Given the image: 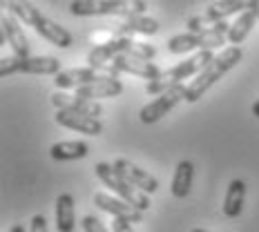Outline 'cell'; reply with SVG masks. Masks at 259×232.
<instances>
[{
	"mask_svg": "<svg viewBox=\"0 0 259 232\" xmlns=\"http://www.w3.org/2000/svg\"><path fill=\"white\" fill-rule=\"evenodd\" d=\"M241 56H244V52H241L239 45H230V47H226L221 54H217V56H214L212 61H210L206 67L194 76L192 83L188 85V94H186L188 103H197V101L201 99V96L206 94V91L212 87L221 76H226V74L241 61Z\"/></svg>",
	"mask_w": 259,
	"mask_h": 232,
	"instance_id": "1",
	"label": "cell"
},
{
	"mask_svg": "<svg viewBox=\"0 0 259 232\" xmlns=\"http://www.w3.org/2000/svg\"><path fill=\"white\" fill-rule=\"evenodd\" d=\"M212 58H214L212 50H199L194 56L186 58L183 63L175 65V67H170V69H165V72H161L159 78L148 80V85H145V91H148V94H156V96L163 94V91H168L170 87H175V85L183 83L186 78L197 76V74L201 72V69L206 67V65L212 61Z\"/></svg>",
	"mask_w": 259,
	"mask_h": 232,
	"instance_id": "2",
	"label": "cell"
},
{
	"mask_svg": "<svg viewBox=\"0 0 259 232\" xmlns=\"http://www.w3.org/2000/svg\"><path fill=\"white\" fill-rule=\"evenodd\" d=\"M230 25L226 20H219L212 27L203 31H188V34H177L168 40V52L170 54H186L192 50H217L226 45L228 40Z\"/></svg>",
	"mask_w": 259,
	"mask_h": 232,
	"instance_id": "3",
	"label": "cell"
},
{
	"mask_svg": "<svg viewBox=\"0 0 259 232\" xmlns=\"http://www.w3.org/2000/svg\"><path fill=\"white\" fill-rule=\"evenodd\" d=\"M118 54H134V56H141V58L152 61L156 50L152 45L132 40L130 36H112L110 40L101 42V45H96L94 50L90 52L88 65H92V67H96V69H103L105 65H110L112 58L118 56Z\"/></svg>",
	"mask_w": 259,
	"mask_h": 232,
	"instance_id": "4",
	"label": "cell"
},
{
	"mask_svg": "<svg viewBox=\"0 0 259 232\" xmlns=\"http://www.w3.org/2000/svg\"><path fill=\"white\" fill-rule=\"evenodd\" d=\"M94 172H96V176H99L101 181L105 183L107 188H112L114 190V194H118L121 199H125L127 203H132L134 208H139V210H150V197H148V192H143L141 188H137L134 183H130L125 176L121 174L116 168H114V163H96L94 165Z\"/></svg>",
	"mask_w": 259,
	"mask_h": 232,
	"instance_id": "5",
	"label": "cell"
},
{
	"mask_svg": "<svg viewBox=\"0 0 259 232\" xmlns=\"http://www.w3.org/2000/svg\"><path fill=\"white\" fill-rule=\"evenodd\" d=\"M145 0L141 3H125V0H72L69 14L72 16H130L143 14Z\"/></svg>",
	"mask_w": 259,
	"mask_h": 232,
	"instance_id": "6",
	"label": "cell"
},
{
	"mask_svg": "<svg viewBox=\"0 0 259 232\" xmlns=\"http://www.w3.org/2000/svg\"><path fill=\"white\" fill-rule=\"evenodd\" d=\"M61 72V61L54 56H9L0 61V76L12 74H40V76H56Z\"/></svg>",
	"mask_w": 259,
	"mask_h": 232,
	"instance_id": "7",
	"label": "cell"
},
{
	"mask_svg": "<svg viewBox=\"0 0 259 232\" xmlns=\"http://www.w3.org/2000/svg\"><path fill=\"white\" fill-rule=\"evenodd\" d=\"M259 0H217L203 12L201 16H192L188 20V29L190 31H203L208 27H212L219 20H226L233 14H241L250 7H257Z\"/></svg>",
	"mask_w": 259,
	"mask_h": 232,
	"instance_id": "8",
	"label": "cell"
},
{
	"mask_svg": "<svg viewBox=\"0 0 259 232\" xmlns=\"http://www.w3.org/2000/svg\"><path fill=\"white\" fill-rule=\"evenodd\" d=\"M103 72L114 74V76H118V74H134V76H141L145 80H154L161 76V69L152 61L134 56V54H118L110 61V65H105Z\"/></svg>",
	"mask_w": 259,
	"mask_h": 232,
	"instance_id": "9",
	"label": "cell"
},
{
	"mask_svg": "<svg viewBox=\"0 0 259 232\" xmlns=\"http://www.w3.org/2000/svg\"><path fill=\"white\" fill-rule=\"evenodd\" d=\"M186 94H188V85H175V87H170L168 91H163V94H159L156 99L152 101V103H148L141 110V114H139V118H141V123H145V125H150V123H156L161 121L168 112L175 107L179 101H186Z\"/></svg>",
	"mask_w": 259,
	"mask_h": 232,
	"instance_id": "10",
	"label": "cell"
},
{
	"mask_svg": "<svg viewBox=\"0 0 259 232\" xmlns=\"http://www.w3.org/2000/svg\"><path fill=\"white\" fill-rule=\"evenodd\" d=\"M110 76H114V74H107L103 69H96L88 65V67H74V69L58 72L54 76V83H56L58 89H69V87H83V85H90V83H99V80H105Z\"/></svg>",
	"mask_w": 259,
	"mask_h": 232,
	"instance_id": "11",
	"label": "cell"
},
{
	"mask_svg": "<svg viewBox=\"0 0 259 232\" xmlns=\"http://www.w3.org/2000/svg\"><path fill=\"white\" fill-rule=\"evenodd\" d=\"M94 206H99L103 212H110L112 217L125 219L130 223H141L143 221V210L134 208L132 203H127L125 199H114L112 194L96 192L94 194Z\"/></svg>",
	"mask_w": 259,
	"mask_h": 232,
	"instance_id": "12",
	"label": "cell"
},
{
	"mask_svg": "<svg viewBox=\"0 0 259 232\" xmlns=\"http://www.w3.org/2000/svg\"><path fill=\"white\" fill-rule=\"evenodd\" d=\"M54 118H56L58 125L76 129V132L88 134V136H99L103 132V125H101V121L96 116L80 114V112H74V110H58Z\"/></svg>",
	"mask_w": 259,
	"mask_h": 232,
	"instance_id": "13",
	"label": "cell"
},
{
	"mask_svg": "<svg viewBox=\"0 0 259 232\" xmlns=\"http://www.w3.org/2000/svg\"><path fill=\"white\" fill-rule=\"evenodd\" d=\"M107 31H112V36H130V34H143V36H154L159 31V23L150 16L143 14H130L125 16L123 23L114 27H107Z\"/></svg>",
	"mask_w": 259,
	"mask_h": 232,
	"instance_id": "14",
	"label": "cell"
},
{
	"mask_svg": "<svg viewBox=\"0 0 259 232\" xmlns=\"http://www.w3.org/2000/svg\"><path fill=\"white\" fill-rule=\"evenodd\" d=\"M52 103L56 105V110H74V112L96 116V118L103 114V107H101L99 101L83 99V96H78V94H65L63 89H58L56 94L52 96Z\"/></svg>",
	"mask_w": 259,
	"mask_h": 232,
	"instance_id": "15",
	"label": "cell"
},
{
	"mask_svg": "<svg viewBox=\"0 0 259 232\" xmlns=\"http://www.w3.org/2000/svg\"><path fill=\"white\" fill-rule=\"evenodd\" d=\"M114 168L121 172V174L125 176L130 183H134L137 188H141L143 192L154 194L156 190H159V181H156L150 172H145L143 168H139L137 163H132L130 159H116L114 161Z\"/></svg>",
	"mask_w": 259,
	"mask_h": 232,
	"instance_id": "16",
	"label": "cell"
},
{
	"mask_svg": "<svg viewBox=\"0 0 259 232\" xmlns=\"http://www.w3.org/2000/svg\"><path fill=\"white\" fill-rule=\"evenodd\" d=\"M0 31H3V42L12 45L16 56H29V40H27L25 31L20 29L18 20L14 16H3L0 20Z\"/></svg>",
	"mask_w": 259,
	"mask_h": 232,
	"instance_id": "17",
	"label": "cell"
},
{
	"mask_svg": "<svg viewBox=\"0 0 259 232\" xmlns=\"http://www.w3.org/2000/svg\"><path fill=\"white\" fill-rule=\"evenodd\" d=\"M34 29H36V34L38 36H42L45 40H50L52 45L61 47V50H67V47H72V42H74V36L69 34L65 27H61L58 23L50 20L47 16H40L38 23L34 25Z\"/></svg>",
	"mask_w": 259,
	"mask_h": 232,
	"instance_id": "18",
	"label": "cell"
},
{
	"mask_svg": "<svg viewBox=\"0 0 259 232\" xmlns=\"http://www.w3.org/2000/svg\"><path fill=\"white\" fill-rule=\"evenodd\" d=\"M123 91V83L118 80V76H110L105 80H99V83H90L83 85V87H76V94L83 96V99L96 101V99H114Z\"/></svg>",
	"mask_w": 259,
	"mask_h": 232,
	"instance_id": "19",
	"label": "cell"
},
{
	"mask_svg": "<svg viewBox=\"0 0 259 232\" xmlns=\"http://www.w3.org/2000/svg\"><path fill=\"white\" fill-rule=\"evenodd\" d=\"M76 228V206L69 192L58 194L56 199V230L58 232H74Z\"/></svg>",
	"mask_w": 259,
	"mask_h": 232,
	"instance_id": "20",
	"label": "cell"
},
{
	"mask_svg": "<svg viewBox=\"0 0 259 232\" xmlns=\"http://www.w3.org/2000/svg\"><path fill=\"white\" fill-rule=\"evenodd\" d=\"M259 7V5H257ZM257 7H250L246 12H241L237 16V20L230 25V31H228V42L230 45H241L246 40V36L252 31V27L259 20V9Z\"/></svg>",
	"mask_w": 259,
	"mask_h": 232,
	"instance_id": "21",
	"label": "cell"
},
{
	"mask_svg": "<svg viewBox=\"0 0 259 232\" xmlns=\"http://www.w3.org/2000/svg\"><path fill=\"white\" fill-rule=\"evenodd\" d=\"M244 201H246V183L241 179H233L224 197V214L230 219H237L241 214V210H244Z\"/></svg>",
	"mask_w": 259,
	"mask_h": 232,
	"instance_id": "22",
	"label": "cell"
},
{
	"mask_svg": "<svg viewBox=\"0 0 259 232\" xmlns=\"http://www.w3.org/2000/svg\"><path fill=\"white\" fill-rule=\"evenodd\" d=\"M192 179H194L192 161H188V159L179 161V165H177V170H175V176H172V188H170L172 194H175L177 199H186L188 194H190Z\"/></svg>",
	"mask_w": 259,
	"mask_h": 232,
	"instance_id": "23",
	"label": "cell"
},
{
	"mask_svg": "<svg viewBox=\"0 0 259 232\" xmlns=\"http://www.w3.org/2000/svg\"><path fill=\"white\" fill-rule=\"evenodd\" d=\"M88 152H90V145L85 141H58L50 150L54 161H78V159H85Z\"/></svg>",
	"mask_w": 259,
	"mask_h": 232,
	"instance_id": "24",
	"label": "cell"
},
{
	"mask_svg": "<svg viewBox=\"0 0 259 232\" xmlns=\"http://www.w3.org/2000/svg\"><path fill=\"white\" fill-rule=\"evenodd\" d=\"M3 7L9 9V14L16 16L18 20H23V23L29 25V27H34L42 16L29 0H3Z\"/></svg>",
	"mask_w": 259,
	"mask_h": 232,
	"instance_id": "25",
	"label": "cell"
},
{
	"mask_svg": "<svg viewBox=\"0 0 259 232\" xmlns=\"http://www.w3.org/2000/svg\"><path fill=\"white\" fill-rule=\"evenodd\" d=\"M80 225H83V230H85V232H110L103 223H101V219L92 217V214H88V217H83V221H80Z\"/></svg>",
	"mask_w": 259,
	"mask_h": 232,
	"instance_id": "26",
	"label": "cell"
},
{
	"mask_svg": "<svg viewBox=\"0 0 259 232\" xmlns=\"http://www.w3.org/2000/svg\"><path fill=\"white\" fill-rule=\"evenodd\" d=\"M29 232H50L47 230V219L42 214H34L29 223Z\"/></svg>",
	"mask_w": 259,
	"mask_h": 232,
	"instance_id": "27",
	"label": "cell"
},
{
	"mask_svg": "<svg viewBox=\"0 0 259 232\" xmlns=\"http://www.w3.org/2000/svg\"><path fill=\"white\" fill-rule=\"evenodd\" d=\"M112 232H134V230H132V225H130V221L114 217L112 219Z\"/></svg>",
	"mask_w": 259,
	"mask_h": 232,
	"instance_id": "28",
	"label": "cell"
},
{
	"mask_svg": "<svg viewBox=\"0 0 259 232\" xmlns=\"http://www.w3.org/2000/svg\"><path fill=\"white\" fill-rule=\"evenodd\" d=\"M9 232H27V230H25V225H23V223H14L12 228H9Z\"/></svg>",
	"mask_w": 259,
	"mask_h": 232,
	"instance_id": "29",
	"label": "cell"
},
{
	"mask_svg": "<svg viewBox=\"0 0 259 232\" xmlns=\"http://www.w3.org/2000/svg\"><path fill=\"white\" fill-rule=\"evenodd\" d=\"M252 116H257V118H259V99L255 101V103H252Z\"/></svg>",
	"mask_w": 259,
	"mask_h": 232,
	"instance_id": "30",
	"label": "cell"
},
{
	"mask_svg": "<svg viewBox=\"0 0 259 232\" xmlns=\"http://www.w3.org/2000/svg\"><path fill=\"white\" fill-rule=\"evenodd\" d=\"M192 232H208V230H201V228H197V230H192Z\"/></svg>",
	"mask_w": 259,
	"mask_h": 232,
	"instance_id": "31",
	"label": "cell"
},
{
	"mask_svg": "<svg viewBox=\"0 0 259 232\" xmlns=\"http://www.w3.org/2000/svg\"><path fill=\"white\" fill-rule=\"evenodd\" d=\"M125 3H141V0H125Z\"/></svg>",
	"mask_w": 259,
	"mask_h": 232,
	"instance_id": "32",
	"label": "cell"
},
{
	"mask_svg": "<svg viewBox=\"0 0 259 232\" xmlns=\"http://www.w3.org/2000/svg\"><path fill=\"white\" fill-rule=\"evenodd\" d=\"M257 9H259V7H257Z\"/></svg>",
	"mask_w": 259,
	"mask_h": 232,
	"instance_id": "33",
	"label": "cell"
}]
</instances>
